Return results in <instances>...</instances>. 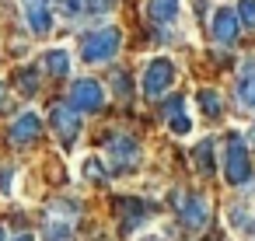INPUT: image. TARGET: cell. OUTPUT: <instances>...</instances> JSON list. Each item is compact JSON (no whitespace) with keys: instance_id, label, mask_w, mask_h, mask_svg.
<instances>
[{"instance_id":"6da1fadb","label":"cell","mask_w":255,"mask_h":241,"mask_svg":"<svg viewBox=\"0 0 255 241\" xmlns=\"http://www.w3.org/2000/svg\"><path fill=\"white\" fill-rule=\"evenodd\" d=\"M123 46V35L119 28H98V32H88L81 39V60L84 63H109Z\"/></svg>"},{"instance_id":"7a4b0ae2","label":"cell","mask_w":255,"mask_h":241,"mask_svg":"<svg viewBox=\"0 0 255 241\" xmlns=\"http://www.w3.org/2000/svg\"><path fill=\"white\" fill-rule=\"evenodd\" d=\"M224 178L231 185H245L252 178V154L245 147V140L238 133L227 136V150H224Z\"/></svg>"},{"instance_id":"3957f363","label":"cell","mask_w":255,"mask_h":241,"mask_svg":"<svg viewBox=\"0 0 255 241\" xmlns=\"http://www.w3.org/2000/svg\"><path fill=\"white\" fill-rule=\"evenodd\" d=\"M175 63L171 60H164V56H157V60H150L147 63V70H143V81H140V88H143V95L147 98H161L171 84H175Z\"/></svg>"},{"instance_id":"277c9868","label":"cell","mask_w":255,"mask_h":241,"mask_svg":"<svg viewBox=\"0 0 255 241\" xmlns=\"http://www.w3.org/2000/svg\"><path fill=\"white\" fill-rule=\"evenodd\" d=\"M105 154H109V164H112V171H133V168L140 164V157H143L140 143H136L133 136H126V133H116V136L109 140Z\"/></svg>"},{"instance_id":"5b68a950","label":"cell","mask_w":255,"mask_h":241,"mask_svg":"<svg viewBox=\"0 0 255 241\" xmlns=\"http://www.w3.org/2000/svg\"><path fill=\"white\" fill-rule=\"evenodd\" d=\"M70 105H74L77 112H98V109L105 105V91H102V84H98L95 77H81V81H74V88H70Z\"/></svg>"},{"instance_id":"8992f818","label":"cell","mask_w":255,"mask_h":241,"mask_svg":"<svg viewBox=\"0 0 255 241\" xmlns=\"http://www.w3.org/2000/svg\"><path fill=\"white\" fill-rule=\"evenodd\" d=\"M238 32H241L238 11H231V7H217V11H213V21H210V35H213V42L224 46V49H231V46L238 42Z\"/></svg>"},{"instance_id":"52a82bcc","label":"cell","mask_w":255,"mask_h":241,"mask_svg":"<svg viewBox=\"0 0 255 241\" xmlns=\"http://www.w3.org/2000/svg\"><path fill=\"white\" fill-rule=\"evenodd\" d=\"M49 119H53V129L60 133L63 147H70V143L77 140V133H81V112H77L70 102H60V105H53Z\"/></svg>"},{"instance_id":"ba28073f","label":"cell","mask_w":255,"mask_h":241,"mask_svg":"<svg viewBox=\"0 0 255 241\" xmlns=\"http://www.w3.org/2000/svg\"><path fill=\"white\" fill-rule=\"evenodd\" d=\"M178 203H182V206H175V210H178V220H182L189 231H203V227H206V220H210L206 196H199V192H185Z\"/></svg>"},{"instance_id":"9c48e42d","label":"cell","mask_w":255,"mask_h":241,"mask_svg":"<svg viewBox=\"0 0 255 241\" xmlns=\"http://www.w3.org/2000/svg\"><path fill=\"white\" fill-rule=\"evenodd\" d=\"M42 136V122L35 112H21L14 122H11V140L14 143H35Z\"/></svg>"},{"instance_id":"30bf717a","label":"cell","mask_w":255,"mask_h":241,"mask_svg":"<svg viewBox=\"0 0 255 241\" xmlns=\"http://www.w3.org/2000/svg\"><path fill=\"white\" fill-rule=\"evenodd\" d=\"M164 122H168V129L178 133V136H185V133L192 129V119L185 116V98H182V95L168 98V105H164Z\"/></svg>"},{"instance_id":"8fae6325","label":"cell","mask_w":255,"mask_h":241,"mask_svg":"<svg viewBox=\"0 0 255 241\" xmlns=\"http://www.w3.org/2000/svg\"><path fill=\"white\" fill-rule=\"evenodd\" d=\"M25 18H28V28H32L35 35H46L49 25H53L49 0H25Z\"/></svg>"},{"instance_id":"7c38bea8","label":"cell","mask_w":255,"mask_h":241,"mask_svg":"<svg viewBox=\"0 0 255 241\" xmlns=\"http://www.w3.org/2000/svg\"><path fill=\"white\" fill-rule=\"evenodd\" d=\"M119 217H123V231L133 234V231L150 217V206L140 203V199H119Z\"/></svg>"},{"instance_id":"4fadbf2b","label":"cell","mask_w":255,"mask_h":241,"mask_svg":"<svg viewBox=\"0 0 255 241\" xmlns=\"http://www.w3.org/2000/svg\"><path fill=\"white\" fill-rule=\"evenodd\" d=\"M241 67L245 70H241V81H238V105L255 112V60H245Z\"/></svg>"},{"instance_id":"5bb4252c","label":"cell","mask_w":255,"mask_h":241,"mask_svg":"<svg viewBox=\"0 0 255 241\" xmlns=\"http://www.w3.org/2000/svg\"><path fill=\"white\" fill-rule=\"evenodd\" d=\"M147 18L154 25H171L178 18V0H147Z\"/></svg>"},{"instance_id":"9a60e30c","label":"cell","mask_w":255,"mask_h":241,"mask_svg":"<svg viewBox=\"0 0 255 241\" xmlns=\"http://www.w3.org/2000/svg\"><path fill=\"white\" fill-rule=\"evenodd\" d=\"M42 67H46L49 77H67L70 74V53L67 49H49L42 56Z\"/></svg>"},{"instance_id":"2e32d148","label":"cell","mask_w":255,"mask_h":241,"mask_svg":"<svg viewBox=\"0 0 255 241\" xmlns=\"http://www.w3.org/2000/svg\"><path fill=\"white\" fill-rule=\"evenodd\" d=\"M112 7V0H63V11L74 14H105Z\"/></svg>"},{"instance_id":"e0dca14e","label":"cell","mask_w":255,"mask_h":241,"mask_svg":"<svg viewBox=\"0 0 255 241\" xmlns=\"http://www.w3.org/2000/svg\"><path fill=\"white\" fill-rule=\"evenodd\" d=\"M196 105L203 109V116L217 119V116L224 112V95H217L213 88H203V91H196Z\"/></svg>"},{"instance_id":"ac0fdd59","label":"cell","mask_w":255,"mask_h":241,"mask_svg":"<svg viewBox=\"0 0 255 241\" xmlns=\"http://www.w3.org/2000/svg\"><path fill=\"white\" fill-rule=\"evenodd\" d=\"M192 161H196V168H199V175H213L217 168H213V140L206 136V140H199L196 143V150H192Z\"/></svg>"},{"instance_id":"d6986e66","label":"cell","mask_w":255,"mask_h":241,"mask_svg":"<svg viewBox=\"0 0 255 241\" xmlns=\"http://www.w3.org/2000/svg\"><path fill=\"white\" fill-rule=\"evenodd\" d=\"M238 21H241V28L255 32V0H241L238 4Z\"/></svg>"},{"instance_id":"ffe728a7","label":"cell","mask_w":255,"mask_h":241,"mask_svg":"<svg viewBox=\"0 0 255 241\" xmlns=\"http://www.w3.org/2000/svg\"><path fill=\"white\" fill-rule=\"evenodd\" d=\"M18 88L28 91V95H35V88H39V74H35V70H18Z\"/></svg>"},{"instance_id":"44dd1931","label":"cell","mask_w":255,"mask_h":241,"mask_svg":"<svg viewBox=\"0 0 255 241\" xmlns=\"http://www.w3.org/2000/svg\"><path fill=\"white\" fill-rule=\"evenodd\" d=\"M49 241H74L67 224H49Z\"/></svg>"},{"instance_id":"7402d4cb","label":"cell","mask_w":255,"mask_h":241,"mask_svg":"<svg viewBox=\"0 0 255 241\" xmlns=\"http://www.w3.org/2000/svg\"><path fill=\"white\" fill-rule=\"evenodd\" d=\"M116 91H119V98H129V81H126V74H123V70L116 74Z\"/></svg>"},{"instance_id":"603a6c76","label":"cell","mask_w":255,"mask_h":241,"mask_svg":"<svg viewBox=\"0 0 255 241\" xmlns=\"http://www.w3.org/2000/svg\"><path fill=\"white\" fill-rule=\"evenodd\" d=\"M84 171H88V175H91L95 182H105V171L98 168V161H84Z\"/></svg>"},{"instance_id":"cb8c5ba5","label":"cell","mask_w":255,"mask_h":241,"mask_svg":"<svg viewBox=\"0 0 255 241\" xmlns=\"http://www.w3.org/2000/svg\"><path fill=\"white\" fill-rule=\"evenodd\" d=\"M140 241H164V238H161V234H143Z\"/></svg>"},{"instance_id":"d4e9b609","label":"cell","mask_w":255,"mask_h":241,"mask_svg":"<svg viewBox=\"0 0 255 241\" xmlns=\"http://www.w3.org/2000/svg\"><path fill=\"white\" fill-rule=\"evenodd\" d=\"M14 241H35V238H32V234H18Z\"/></svg>"},{"instance_id":"484cf974","label":"cell","mask_w":255,"mask_h":241,"mask_svg":"<svg viewBox=\"0 0 255 241\" xmlns=\"http://www.w3.org/2000/svg\"><path fill=\"white\" fill-rule=\"evenodd\" d=\"M0 109H4V84H0Z\"/></svg>"},{"instance_id":"4316f807","label":"cell","mask_w":255,"mask_h":241,"mask_svg":"<svg viewBox=\"0 0 255 241\" xmlns=\"http://www.w3.org/2000/svg\"><path fill=\"white\" fill-rule=\"evenodd\" d=\"M248 140H252V147H255V126H252V133H248Z\"/></svg>"},{"instance_id":"83f0119b","label":"cell","mask_w":255,"mask_h":241,"mask_svg":"<svg viewBox=\"0 0 255 241\" xmlns=\"http://www.w3.org/2000/svg\"><path fill=\"white\" fill-rule=\"evenodd\" d=\"M0 241H7V238H4V231H0Z\"/></svg>"}]
</instances>
